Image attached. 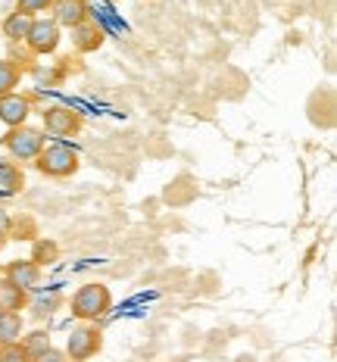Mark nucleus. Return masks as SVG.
Listing matches in <instances>:
<instances>
[{
	"label": "nucleus",
	"instance_id": "1",
	"mask_svg": "<svg viewBox=\"0 0 337 362\" xmlns=\"http://www.w3.org/2000/svg\"><path fill=\"white\" fill-rule=\"evenodd\" d=\"M110 306H112V293L107 284H100V281H88L72 293V315L81 322L103 319V315L110 313Z\"/></svg>",
	"mask_w": 337,
	"mask_h": 362
},
{
	"label": "nucleus",
	"instance_id": "2",
	"mask_svg": "<svg viewBox=\"0 0 337 362\" xmlns=\"http://www.w3.org/2000/svg\"><path fill=\"white\" fill-rule=\"evenodd\" d=\"M35 165L47 178H69L78 172V153L69 144H44V150L35 156Z\"/></svg>",
	"mask_w": 337,
	"mask_h": 362
},
{
	"label": "nucleus",
	"instance_id": "3",
	"mask_svg": "<svg viewBox=\"0 0 337 362\" xmlns=\"http://www.w3.org/2000/svg\"><path fill=\"white\" fill-rule=\"evenodd\" d=\"M44 144H47V141H44V132L41 128H32L28 122L19 125V128H10L4 138L6 153L19 163H35V156L44 150Z\"/></svg>",
	"mask_w": 337,
	"mask_h": 362
},
{
	"label": "nucleus",
	"instance_id": "4",
	"mask_svg": "<svg viewBox=\"0 0 337 362\" xmlns=\"http://www.w3.org/2000/svg\"><path fill=\"white\" fill-rule=\"evenodd\" d=\"M59 41H63V28H59L54 19H47V16H35L32 19L28 35H25V44H28V50H32L35 57L54 54V50L59 47Z\"/></svg>",
	"mask_w": 337,
	"mask_h": 362
},
{
	"label": "nucleus",
	"instance_id": "5",
	"mask_svg": "<svg viewBox=\"0 0 337 362\" xmlns=\"http://www.w3.org/2000/svg\"><path fill=\"white\" fill-rule=\"evenodd\" d=\"M100 346H103V334H100V328L97 325H81V328H75L72 334H69V341H66V359H72V362H88L91 356H97L100 353Z\"/></svg>",
	"mask_w": 337,
	"mask_h": 362
},
{
	"label": "nucleus",
	"instance_id": "6",
	"mask_svg": "<svg viewBox=\"0 0 337 362\" xmlns=\"http://www.w3.org/2000/svg\"><path fill=\"white\" fill-rule=\"evenodd\" d=\"M41 119H44V132H50L54 138H75L81 132V125H85L81 112L69 107H47L41 112Z\"/></svg>",
	"mask_w": 337,
	"mask_h": 362
},
{
	"label": "nucleus",
	"instance_id": "7",
	"mask_svg": "<svg viewBox=\"0 0 337 362\" xmlns=\"http://www.w3.org/2000/svg\"><path fill=\"white\" fill-rule=\"evenodd\" d=\"M32 97H22V94H6L0 97V122H4L6 128H19L28 122V116H32Z\"/></svg>",
	"mask_w": 337,
	"mask_h": 362
},
{
	"label": "nucleus",
	"instance_id": "8",
	"mask_svg": "<svg viewBox=\"0 0 337 362\" xmlns=\"http://www.w3.org/2000/svg\"><path fill=\"white\" fill-rule=\"evenodd\" d=\"M50 19H54L59 28H75L78 22L88 19V0H54Z\"/></svg>",
	"mask_w": 337,
	"mask_h": 362
},
{
	"label": "nucleus",
	"instance_id": "9",
	"mask_svg": "<svg viewBox=\"0 0 337 362\" xmlns=\"http://www.w3.org/2000/svg\"><path fill=\"white\" fill-rule=\"evenodd\" d=\"M4 278L22 291H32V288H37V281H41V266L32 259H13V262H6Z\"/></svg>",
	"mask_w": 337,
	"mask_h": 362
},
{
	"label": "nucleus",
	"instance_id": "10",
	"mask_svg": "<svg viewBox=\"0 0 337 362\" xmlns=\"http://www.w3.org/2000/svg\"><path fill=\"white\" fill-rule=\"evenodd\" d=\"M69 32H72V47L78 50V54H94V50L103 44L100 25H97V22H91V19L78 22V25L69 28Z\"/></svg>",
	"mask_w": 337,
	"mask_h": 362
},
{
	"label": "nucleus",
	"instance_id": "11",
	"mask_svg": "<svg viewBox=\"0 0 337 362\" xmlns=\"http://www.w3.org/2000/svg\"><path fill=\"white\" fill-rule=\"evenodd\" d=\"M25 306H28V291L0 278V313H22Z\"/></svg>",
	"mask_w": 337,
	"mask_h": 362
},
{
	"label": "nucleus",
	"instance_id": "12",
	"mask_svg": "<svg viewBox=\"0 0 337 362\" xmlns=\"http://www.w3.org/2000/svg\"><path fill=\"white\" fill-rule=\"evenodd\" d=\"M28 25H32V16H25V13H16V10H13L10 16L4 19V25H0V32H4V37H6V41H10V44H16V41H25Z\"/></svg>",
	"mask_w": 337,
	"mask_h": 362
},
{
	"label": "nucleus",
	"instance_id": "13",
	"mask_svg": "<svg viewBox=\"0 0 337 362\" xmlns=\"http://www.w3.org/2000/svg\"><path fill=\"white\" fill-rule=\"evenodd\" d=\"M22 187H25V175L19 165L0 163V194H19Z\"/></svg>",
	"mask_w": 337,
	"mask_h": 362
},
{
	"label": "nucleus",
	"instance_id": "14",
	"mask_svg": "<svg viewBox=\"0 0 337 362\" xmlns=\"http://www.w3.org/2000/svg\"><path fill=\"white\" fill-rule=\"evenodd\" d=\"M19 78H22V69L16 59H0V97L13 94L19 88Z\"/></svg>",
	"mask_w": 337,
	"mask_h": 362
},
{
	"label": "nucleus",
	"instance_id": "15",
	"mask_svg": "<svg viewBox=\"0 0 337 362\" xmlns=\"http://www.w3.org/2000/svg\"><path fill=\"white\" fill-rule=\"evenodd\" d=\"M22 337V315L0 313V344H16Z\"/></svg>",
	"mask_w": 337,
	"mask_h": 362
},
{
	"label": "nucleus",
	"instance_id": "16",
	"mask_svg": "<svg viewBox=\"0 0 337 362\" xmlns=\"http://www.w3.org/2000/svg\"><path fill=\"white\" fill-rule=\"evenodd\" d=\"M19 341H22V346H25V353H28L32 359H37L44 350H50V346H54V344H50V334H47V331H32V334L19 337Z\"/></svg>",
	"mask_w": 337,
	"mask_h": 362
},
{
	"label": "nucleus",
	"instance_id": "17",
	"mask_svg": "<svg viewBox=\"0 0 337 362\" xmlns=\"http://www.w3.org/2000/svg\"><path fill=\"white\" fill-rule=\"evenodd\" d=\"M0 362H35V359L25 353L22 341H16V344H0Z\"/></svg>",
	"mask_w": 337,
	"mask_h": 362
},
{
	"label": "nucleus",
	"instance_id": "18",
	"mask_svg": "<svg viewBox=\"0 0 337 362\" xmlns=\"http://www.w3.org/2000/svg\"><path fill=\"white\" fill-rule=\"evenodd\" d=\"M57 306H59V293H50V297H41V300H35V306H32V315H35V319H50V315L57 313Z\"/></svg>",
	"mask_w": 337,
	"mask_h": 362
},
{
	"label": "nucleus",
	"instance_id": "19",
	"mask_svg": "<svg viewBox=\"0 0 337 362\" xmlns=\"http://www.w3.org/2000/svg\"><path fill=\"white\" fill-rule=\"evenodd\" d=\"M54 6V0H16V13H25V16H37V13H47Z\"/></svg>",
	"mask_w": 337,
	"mask_h": 362
},
{
	"label": "nucleus",
	"instance_id": "20",
	"mask_svg": "<svg viewBox=\"0 0 337 362\" xmlns=\"http://www.w3.org/2000/svg\"><path fill=\"white\" fill-rule=\"evenodd\" d=\"M57 259V244H47V240H41V244L35 247V256H32V262H54Z\"/></svg>",
	"mask_w": 337,
	"mask_h": 362
},
{
	"label": "nucleus",
	"instance_id": "21",
	"mask_svg": "<svg viewBox=\"0 0 337 362\" xmlns=\"http://www.w3.org/2000/svg\"><path fill=\"white\" fill-rule=\"evenodd\" d=\"M35 362H69L66 359V353L63 350H57V346H50V350H44L41 356H37Z\"/></svg>",
	"mask_w": 337,
	"mask_h": 362
},
{
	"label": "nucleus",
	"instance_id": "22",
	"mask_svg": "<svg viewBox=\"0 0 337 362\" xmlns=\"http://www.w3.org/2000/svg\"><path fill=\"white\" fill-rule=\"evenodd\" d=\"M6 231H10V216L0 209V238H6Z\"/></svg>",
	"mask_w": 337,
	"mask_h": 362
}]
</instances>
